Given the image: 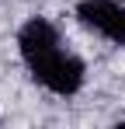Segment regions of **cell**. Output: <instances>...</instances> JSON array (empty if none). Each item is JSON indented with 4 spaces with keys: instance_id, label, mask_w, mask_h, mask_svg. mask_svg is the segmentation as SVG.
I'll use <instances>...</instances> for the list:
<instances>
[{
    "instance_id": "obj_1",
    "label": "cell",
    "mask_w": 125,
    "mask_h": 129,
    "mask_svg": "<svg viewBox=\"0 0 125 129\" xmlns=\"http://www.w3.org/2000/svg\"><path fill=\"white\" fill-rule=\"evenodd\" d=\"M18 49L24 66L31 70V77L38 80L45 91L70 98L83 87V59L73 56L66 45H62L56 24L49 18H28L18 31Z\"/></svg>"
},
{
    "instance_id": "obj_2",
    "label": "cell",
    "mask_w": 125,
    "mask_h": 129,
    "mask_svg": "<svg viewBox=\"0 0 125 129\" xmlns=\"http://www.w3.org/2000/svg\"><path fill=\"white\" fill-rule=\"evenodd\" d=\"M77 18H80L83 28L104 35L108 42L125 45V7L118 0H80Z\"/></svg>"
}]
</instances>
